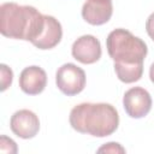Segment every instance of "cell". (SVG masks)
<instances>
[{
  "instance_id": "obj_5",
  "label": "cell",
  "mask_w": 154,
  "mask_h": 154,
  "mask_svg": "<svg viewBox=\"0 0 154 154\" xmlns=\"http://www.w3.org/2000/svg\"><path fill=\"white\" fill-rule=\"evenodd\" d=\"M123 107L129 117L135 119L143 118L152 109L150 94L141 87L130 88L123 96Z\"/></svg>"
},
{
  "instance_id": "obj_8",
  "label": "cell",
  "mask_w": 154,
  "mask_h": 154,
  "mask_svg": "<svg viewBox=\"0 0 154 154\" xmlns=\"http://www.w3.org/2000/svg\"><path fill=\"white\" fill-rule=\"evenodd\" d=\"M112 13V0H87L82 7L83 19L91 25H102L107 23Z\"/></svg>"
},
{
  "instance_id": "obj_6",
  "label": "cell",
  "mask_w": 154,
  "mask_h": 154,
  "mask_svg": "<svg viewBox=\"0 0 154 154\" xmlns=\"http://www.w3.org/2000/svg\"><path fill=\"white\" fill-rule=\"evenodd\" d=\"M10 128L16 136L29 140L37 135L40 130V120L32 111L19 109L11 117Z\"/></svg>"
},
{
  "instance_id": "obj_9",
  "label": "cell",
  "mask_w": 154,
  "mask_h": 154,
  "mask_svg": "<svg viewBox=\"0 0 154 154\" xmlns=\"http://www.w3.org/2000/svg\"><path fill=\"white\" fill-rule=\"evenodd\" d=\"M47 85V73L40 66H28L19 75V88L28 95H37Z\"/></svg>"
},
{
  "instance_id": "obj_16",
  "label": "cell",
  "mask_w": 154,
  "mask_h": 154,
  "mask_svg": "<svg viewBox=\"0 0 154 154\" xmlns=\"http://www.w3.org/2000/svg\"><path fill=\"white\" fill-rule=\"evenodd\" d=\"M149 78H150V81L154 83V63L150 65V67H149Z\"/></svg>"
},
{
  "instance_id": "obj_11",
  "label": "cell",
  "mask_w": 154,
  "mask_h": 154,
  "mask_svg": "<svg viewBox=\"0 0 154 154\" xmlns=\"http://www.w3.org/2000/svg\"><path fill=\"white\" fill-rule=\"evenodd\" d=\"M114 71L119 81L134 83L143 75V64H114Z\"/></svg>"
},
{
  "instance_id": "obj_15",
  "label": "cell",
  "mask_w": 154,
  "mask_h": 154,
  "mask_svg": "<svg viewBox=\"0 0 154 154\" xmlns=\"http://www.w3.org/2000/svg\"><path fill=\"white\" fill-rule=\"evenodd\" d=\"M146 30H147L148 36L154 41V12L148 17L146 22Z\"/></svg>"
},
{
  "instance_id": "obj_12",
  "label": "cell",
  "mask_w": 154,
  "mask_h": 154,
  "mask_svg": "<svg viewBox=\"0 0 154 154\" xmlns=\"http://www.w3.org/2000/svg\"><path fill=\"white\" fill-rule=\"evenodd\" d=\"M0 71H1V91H4L11 85L12 79H13V72L5 64L0 65Z\"/></svg>"
},
{
  "instance_id": "obj_10",
  "label": "cell",
  "mask_w": 154,
  "mask_h": 154,
  "mask_svg": "<svg viewBox=\"0 0 154 154\" xmlns=\"http://www.w3.org/2000/svg\"><path fill=\"white\" fill-rule=\"evenodd\" d=\"M63 37L61 24L53 16L45 14V24L43 28L37 36V38L31 42L38 49H52L54 48Z\"/></svg>"
},
{
  "instance_id": "obj_1",
  "label": "cell",
  "mask_w": 154,
  "mask_h": 154,
  "mask_svg": "<svg viewBox=\"0 0 154 154\" xmlns=\"http://www.w3.org/2000/svg\"><path fill=\"white\" fill-rule=\"evenodd\" d=\"M69 120L72 129L81 134L106 137L118 129L119 114L111 103L83 102L71 109Z\"/></svg>"
},
{
  "instance_id": "obj_4",
  "label": "cell",
  "mask_w": 154,
  "mask_h": 154,
  "mask_svg": "<svg viewBox=\"0 0 154 154\" xmlns=\"http://www.w3.org/2000/svg\"><path fill=\"white\" fill-rule=\"evenodd\" d=\"M85 72L72 63L61 65L55 73L58 89L67 96L79 94L85 87Z\"/></svg>"
},
{
  "instance_id": "obj_7",
  "label": "cell",
  "mask_w": 154,
  "mask_h": 154,
  "mask_svg": "<svg viewBox=\"0 0 154 154\" xmlns=\"http://www.w3.org/2000/svg\"><path fill=\"white\" fill-rule=\"evenodd\" d=\"M71 53L82 64H94L101 58V43L93 35H83L73 42Z\"/></svg>"
},
{
  "instance_id": "obj_3",
  "label": "cell",
  "mask_w": 154,
  "mask_h": 154,
  "mask_svg": "<svg viewBox=\"0 0 154 154\" xmlns=\"http://www.w3.org/2000/svg\"><path fill=\"white\" fill-rule=\"evenodd\" d=\"M108 55L114 64H143L148 53L147 45L125 29H114L106 38Z\"/></svg>"
},
{
  "instance_id": "obj_2",
  "label": "cell",
  "mask_w": 154,
  "mask_h": 154,
  "mask_svg": "<svg viewBox=\"0 0 154 154\" xmlns=\"http://www.w3.org/2000/svg\"><path fill=\"white\" fill-rule=\"evenodd\" d=\"M45 24V14L32 6L4 2L0 6V32L10 38L34 42Z\"/></svg>"
},
{
  "instance_id": "obj_14",
  "label": "cell",
  "mask_w": 154,
  "mask_h": 154,
  "mask_svg": "<svg viewBox=\"0 0 154 154\" xmlns=\"http://www.w3.org/2000/svg\"><path fill=\"white\" fill-rule=\"evenodd\" d=\"M99 153H102V152H106V153H125V149L119 144V143H116V142H108L106 143L105 146L100 147L97 149Z\"/></svg>"
},
{
  "instance_id": "obj_13",
  "label": "cell",
  "mask_w": 154,
  "mask_h": 154,
  "mask_svg": "<svg viewBox=\"0 0 154 154\" xmlns=\"http://www.w3.org/2000/svg\"><path fill=\"white\" fill-rule=\"evenodd\" d=\"M0 152L2 153H17V144L12 138L6 136L0 137Z\"/></svg>"
}]
</instances>
